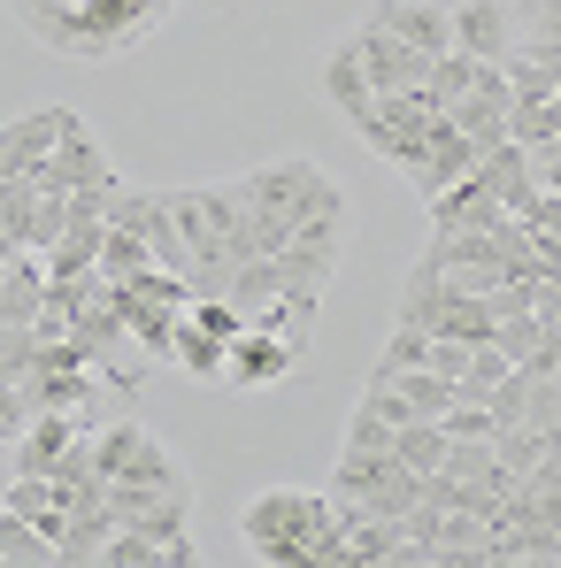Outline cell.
<instances>
[{"instance_id": "6", "label": "cell", "mask_w": 561, "mask_h": 568, "mask_svg": "<svg viewBox=\"0 0 561 568\" xmlns=\"http://www.w3.org/2000/svg\"><path fill=\"white\" fill-rule=\"evenodd\" d=\"M300 362H308V346H292L278 331H239L231 346H223V369H216V392H262V384H284L300 377Z\"/></svg>"}, {"instance_id": "8", "label": "cell", "mask_w": 561, "mask_h": 568, "mask_svg": "<svg viewBox=\"0 0 561 568\" xmlns=\"http://www.w3.org/2000/svg\"><path fill=\"white\" fill-rule=\"evenodd\" d=\"M347 39H354V54H362V78H370V93H400V85H423V78H431V54L400 47V39H392L384 23H370V16H362Z\"/></svg>"}, {"instance_id": "27", "label": "cell", "mask_w": 561, "mask_h": 568, "mask_svg": "<svg viewBox=\"0 0 561 568\" xmlns=\"http://www.w3.org/2000/svg\"><path fill=\"white\" fill-rule=\"evenodd\" d=\"M8 476H16V446H0V491H8Z\"/></svg>"}, {"instance_id": "22", "label": "cell", "mask_w": 561, "mask_h": 568, "mask_svg": "<svg viewBox=\"0 0 561 568\" xmlns=\"http://www.w3.org/2000/svg\"><path fill=\"white\" fill-rule=\"evenodd\" d=\"M547 331H554V323H547V315H539V307H523V315H500V323H492V346H500V354H508V362H531V354H539V338H547Z\"/></svg>"}, {"instance_id": "23", "label": "cell", "mask_w": 561, "mask_h": 568, "mask_svg": "<svg viewBox=\"0 0 561 568\" xmlns=\"http://www.w3.org/2000/svg\"><path fill=\"white\" fill-rule=\"evenodd\" d=\"M170 362H178V369H192V377H208V384H216V369H223V338H208L200 323H186V315H178V354H170Z\"/></svg>"}, {"instance_id": "29", "label": "cell", "mask_w": 561, "mask_h": 568, "mask_svg": "<svg viewBox=\"0 0 561 568\" xmlns=\"http://www.w3.org/2000/svg\"><path fill=\"white\" fill-rule=\"evenodd\" d=\"M447 8H454V0H447Z\"/></svg>"}, {"instance_id": "18", "label": "cell", "mask_w": 561, "mask_h": 568, "mask_svg": "<svg viewBox=\"0 0 561 568\" xmlns=\"http://www.w3.org/2000/svg\"><path fill=\"white\" fill-rule=\"evenodd\" d=\"M47 561H62L54 538H47L39 523H23V515L0 507V568H47Z\"/></svg>"}, {"instance_id": "7", "label": "cell", "mask_w": 561, "mask_h": 568, "mask_svg": "<svg viewBox=\"0 0 561 568\" xmlns=\"http://www.w3.org/2000/svg\"><path fill=\"white\" fill-rule=\"evenodd\" d=\"M78 8H86V62H116L147 47L178 0H78Z\"/></svg>"}, {"instance_id": "21", "label": "cell", "mask_w": 561, "mask_h": 568, "mask_svg": "<svg viewBox=\"0 0 561 568\" xmlns=\"http://www.w3.org/2000/svg\"><path fill=\"white\" fill-rule=\"evenodd\" d=\"M100 568H162V546L147 538V530H131V523H116L108 538H100Z\"/></svg>"}, {"instance_id": "3", "label": "cell", "mask_w": 561, "mask_h": 568, "mask_svg": "<svg viewBox=\"0 0 561 568\" xmlns=\"http://www.w3.org/2000/svg\"><path fill=\"white\" fill-rule=\"evenodd\" d=\"M331 499H354V507H370V515H392V523H408V507L423 499V476L408 469L400 454L347 446V454H339V469H331Z\"/></svg>"}, {"instance_id": "2", "label": "cell", "mask_w": 561, "mask_h": 568, "mask_svg": "<svg viewBox=\"0 0 561 568\" xmlns=\"http://www.w3.org/2000/svg\"><path fill=\"white\" fill-rule=\"evenodd\" d=\"M254 207H270L284 223H308V215H323V207H347V185L323 170V162H308V154H284V162H262V170H247L239 178Z\"/></svg>"}, {"instance_id": "4", "label": "cell", "mask_w": 561, "mask_h": 568, "mask_svg": "<svg viewBox=\"0 0 561 568\" xmlns=\"http://www.w3.org/2000/svg\"><path fill=\"white\" fill-rule=\"evenodd\" d=\"M347 239H354V215L347 207H323V215H308V223H292V239H284L278 270L292 292H323V284L347 270Z\"/></svg>"}, {"instance_id": "5", "label": "cell", "mask_w": 561, "mask_h": 568, "mask_svg": "<svg viewBox=\"0 0 561 568\" xmlns=\"http://www.w3.org/2000/svg\"><path fill=\"white\" fill-rule=\"evenodd\" d=\"M39 192H93V185H116V162H108V146H100V131L70 108V123H62V139H54V154L39 162V170H23Z\"/></svg>"}, {"instance_id": "1", "label": "cell", "mask_w": 561, "mask_h": 568, "mask_svg": "<svg viewBox=\"0 0 561 568\" xmlns=\"http://www.w3.org/2000/svg\"><path fill=\"white\" fill-rule=\"evenodd\" d=\"M331 491H300V484H262L247 507H239V538L262 568H308V538L323 523Z\"/></svg>"}, {"instance_id": "15", "label": "cell", "mask_w": 561, "mask_h": 568, "mask_svg": "<svg viewBox=\"0 0 561 568\" xmlns=\"http://www.w3.org/2000/svg\"><path fill=\"white\" fill-rule=\"evenodd\" d=\"M315 85H323V100H331V108H339L347 123H354V115H362V108L377 100V93H370V78H362V54H354V39H339V47L323 54Z\"/></svg>"}, {"instance_id": "26", "label": "cell", "mask_w": 561, "mask_h": 568, "mask_svg": "<svg viewBox=\"0 0 561 568\" xmlns=\"http://www.w3.org/2000/svg\"><path fill=\"white\" fill-rule=\"evenodd\" d=\"M515 23H523L531 39H554L561 47V0H515Z\"/></svg>"}, {"instance_id": "10", "label": "cell", "mask_w": 561, "mask_h": 568, "mask_svg": "<svg viewBox=\"0 0 561 568\" xmlns=\"http://www.w3.org/2000/svg\"><path fill=\"white\" fill-rule=\"evenodd\" d=\"M362 16H370V23H384L400 47L431 54V62L454 47V16H447V0H370Z\"/></svg>"}, {"instance_id": "19", "label": "cell", "mask_w": 561, "mask_h": 568, "mask_svg": "<svg viewBox=\"0 0 561 568\" xmlns=\"http://www.w3.org/2000/svg\"><path fill=\"white\" fill-rule=\"evenodd\" d=\"M447 446H454V438H447V423H400V430H392V454H400L415 476L447 469Z\"/></svg>"}, {"instance_id": "14", "label": "cell", "mask_w": 561, "mask_h": 568, "mask_svg": "<svg viewBox=\"0 0 561 568\" xmlns=\"http://www.w3.org/2000/svg\"><path fill=\"white\" fill-rule=\"evenodd\" d=\"M423 331H439V338H462V346H484L492 338V300L484 292H439L431 307H423Z\"/></svg>"}, {"instance_id": "25", "label": "cell", "mask_w": 561, "mask_h": 568, "mask_svg": "<svg viewBox=\"0 0 561 568\" xmlns=\"http://www.w3.org/2000/svg\"><path fill=\"white\" fill-rule=\"evenodd\" d=\"M31 415H39L31 392H23V384H0V446H16V438L31 430Z\"/></svg>"}, {"instance_id": "11", "label": "cell", "mask_w": 561, "mask_h": 568, "mask_svg": "<svg viewBox=\"0 0 561 568\" xmlns=\"http://www.w3.org/2000/svg\"><path fill=\"white\" fill-rule=\"evenodd\" d=\"M447 16H454V47L477 54V62H508V47L523 39L515 0H454Z\"/></svg>"}, {"instance_id": "12", "label": "cell", "mask_w": 561, "mask_h": 568, "mask_svg": "<svg viewBox=\"0 0 561 568\" xmlns=\"http://www.w3.org/2000/svg\"><path fill=\"white\" fill-rule=\"evenodd\" d=\"M508 100H515L508 70H484V85H469V93L447 108V123L462 131L469 146H500V139H508Z\"/></svg>"}, {"instance_id": "9", "label": "cell", "mask_w": 561, "mask_h": 568, "mask_svg": "<svg viewBox=\"0 0 561 568\" xmlns=\"http://www.w3.org/2000/svg\"><path fill=\"white\" fill-rule=\"evenodd\" d=\"M477 162H484V146H469V139L454 131V123H447V115H431V131H423V154H415L400 178H408V185L431 200V192H447L454 178H469Z\"/></svg>"}, {"instance_id": "16", "label": "cell", "mask_w": 561, "mask_h": 568, "mask_svg": "<svg viewBox=\"0 0 561 568\" xmlns=\"http://www.w3.org/2000/svg\"><path fill=\"white\" fill-rule=\"evenodd\" d=\"M447 476L484 484V491H500V499L515 491V469L500 462V446H492V438H454V446H447Z\"/></svg>"}, {"instance_id": "20", "label": "cell", "mask_w": 561, "mask_h": 568, "mask_svg": "<svg viewBox=\"0 0 561 568\" xmlns=\"http://www.w3.org/2000/svg\"><path fill=\"white\" fill-rule=\"evenodd\" d=\"M154 254H147V231H123V223H108L100 231V277H139Z\"/></svg>"}, {"instance_id": "24", "label": "cell", "mask_w": 561, "mask_h": 568, "mask_svg": "<svg viewBox=\"0 0 561 568\" xmlns=\"http://www.w3.org/2000/svg\"><path fill=\"white\" fill-rule=\"evenodd\" d=\"M392 369H423V331H415V323H392V338H384L370 377H392Z\"/></svg>"}, {"instance_id": "28", "label": "cell", "mask_w": 561, "mask_h": 568, "mask_svg": "<svg viewBox=\"0 0 561 568\" xmlns=\"http://www.w3.org/2000/svg\"><path fill=\"white\" fill-rule=\"evenodd\" d=\"M16 254H23V246H16V239H8V231H0V270H8V262H16Z\"/></svg>"}, {"instance_id": "17", "label": "cell", "mask_w": 561, "mask_h": 568, "mask_svg": "<svg viewBox=\"0 0 561 568\" xmlns=\"http://www.w3.org/2000/svg\"><path fill=\"white\" fill-rule=\"evenodd\" d=\"M508 139H515V146H554L561 139V100L554 93H515L508 100Z\"/></svg>"}, {"instance_id": "13", "label": "cell", "mask_w": 561, "mask_h": 568, "mask_svg": "<svg viewBox=\"0 0 561 568\" xmlns=\"http://www.w3.org/2000/svg\"><path fill=\"white\" fill-rule=\"evenodd\" d=\"M423 207H431V231H492V223L508 215V207H500V192L484 185V170L454 178L447 192H431Z\"/></svg>"}]
</instances>
